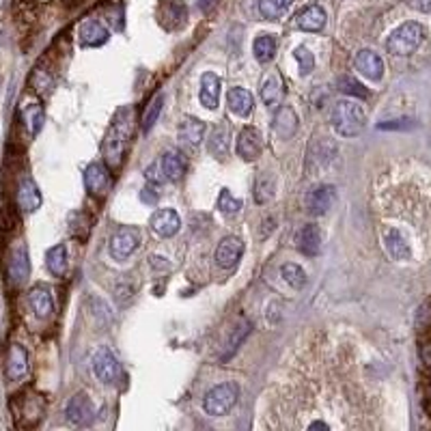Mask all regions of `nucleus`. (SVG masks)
<instances>
[{"label": "nucleus", "instance_id": "1", "mask_svg": "<svg viewBox=\"0 0 431 431\" xmlns=\"http://www.w3.org/2000/svg\"><path fill=\"white\" fill-rule=\"evenodd\" d=\"M130 138H132V111L121 108L101 145L103 160L111 168H119L123 164V156L128 151Z\"/></svg>", "mask_w": 431, "mask_h": 431}, {"label": "nucleus", "instance_id": "22", "mask_svg": "<svg viewBox=\"0 0 431 431\" xmlns=\"http://www.w3.org/2000/svg\"><path fill=\"white\" fill-rule=\"evenodd\" d=\"M29 304L31 308L35 310V315L39 319H48L54 310V300H52V293L48 287L44 285H37L29 291Z\"/></svg>", "mask_w": 431, "mask_h": 431}, {"label": "nucleus", "instance_id": "21", "mask_svg": "<svg viewBox=\"0 0 431 431\" xmlns=\"http://www.w3.org/2000/svg\"><path fill=\"white\" fill-rule=\"evenodd\" d=\"M261 149H263V143H261V136L257 130L253 128H246L240 132V138H238V153L246 160V162H253L261 156Z\"/></svg>", "mask_w": 431, "mask_h": 431}, {"label": "nucleus", "instance_id": "44", "mask_svg": "<svg viewBox=\"0 0 431 431\" xmlns=\"http://www.w3.org/2000/svg\"><path fill=\"white\" fill-rule=\"evenodd\" d=\"M308 429H328V425H326V422H321V420H317V422H313Z\"/></svg>", "mask_w": 431, "mask_h": 431}, {"label": "nucleus", "instance_id": "2", "mask_svg": "<svg viewBox=\"0 0 431 431\" xmlns=\"http://www.w3.org/2000/svg\"><path fill=\"white\" fill-rule=\"evenodd\" d=\"M333 128L339 136H345V138H354L358 136L362 130H365V123H367V117H365V111L356 103V101H350V99H341L335 103L333 108Z\"/></svg>", "mask_w": 431, "mask_h": 431}, {"label": "nucleus", "instance_id": "15", "mask_svg": "<svg viewBox=\"0 0 431 431\" xmlns=\"http://www.w3.org/2000/svg\"><path fill=\"white\" fill-rule=\"evenodd\" d=\"M354 67L358 69V73H362L373 82H377L384 76V61L373 50H360L354 59Z\"/></svg>", "mask_w": 431, "mask_h": 431}, {"label": "nucleus", "instance_id": "16", "mask_svg": "<svg viewBox=\"0 0 431 431\" xmlns=\"http://www.w3.org/2000/svg\"><path fill=\"white\" fill-rule=\"evenodd\" d=\"M16 201H18V207L22 209V211H26V213H33V211H37L39 207H41V203H44V198H41V192H39V188H37V183L31 179V177H24L22 181H20V186H18V196H16Z\"/></svg>", "mask_w": 431, "mask_h": 431}, {"label": "nucleus", "instance_id": "4", "mask_svg": "<svg viewBox=\"0 0 431 431\" xmlns=\"http://www.w3.org/2000/svg\"><path fill=\"white\" fill-rule=\"evenodd\" d=\"M186 171V162L177 151H164L151 166L145 168V177L149 183H164V181H177L181 179Z\"/></svg>", "mask_w": 431, "mask_h": 431}, {"label": "nucleus", "instance_id": "13", "mask_svg": "<svg viewBox=\"0 0 431 431\" xmlns=\"http://www.w3.org/2000/svg\"><path fill=\"white\" fill-rule=\"evenodd\" d=\"M108 29L99 22V20H84L80 24V31H78V44L80 48H97V46H103L108 41Z\"/></svg>", "mask_w": 431, "mask_h": 431}, {"label": "nucleus", "instance_id": "10", "mask_svg": "<svg viewBox=\"0 0 431 431\" xmlns=\"http://www.w3.org/2000/svg\"><path fill=\"white\" fill-rule=\"evenodd\" d=\"M337 203V188L330 183H321L306 194V207L313 216H323Z\"/></svg>", "mask_w": 431, "mask_h": 431}, {"label": "nucleus", "instance_id": "40", "mask_svg": "<svg viewBox=\"0 0 431 431\" xmlns=\"http://www.w3.org/2000/svg\"><path fill=\"white\" fill-rule=\"evenodd\" d=\"M248 333H250V323H248L246 319H242V323L233 330V335H231V339H229V352L225 354V358H229V356L240 348V343L248 337Z\"/></svg>", "mask_w": 431, "mask_h": 431}, {"label": "nucleus", "instance_id": "25", "mask_svg": "<svg viewBox=\"0 0 431 431\" xmlns=\"http://www.w3.org/2000/svg\"><path fill=\"white\" fill-rule=\"evenodd\" d=\"M227 101H229L231 113H235L238 117H248L253 113V106H255L253 95L242 86H233L227 95Z\"/></svg>", "mask_w": 431, "mask_h": 431}, {"label": "nucleus", "instance_id": "30", "mask_svg": "<svg viewBox=\"0 0 431 431\" xmlns=\"http://www.w3.org/2000/svg\"><path fill=\"white\" fill-rule=\"evenodd\" d=\"M205 123L196 117H183L181 123H179V138L188 145H198L203 134H205Z\"/></svg>", "mask_w": 431, "mask_h": 431}, {"label": "nucleus", "instance_id": "6", "mask_svg": "<svg viewBox=\"0 0 431 431\" xmlns=\"http://www.w3.org/2000/svg\"><path fill=\"white\" fill-rule=\"evenodd\" d=\"M91 369L103 384H113L121 377V362L108 348H97L91 352Z\"/></svg>", "mask_w": 431, "mask_h": 431}, {"label": "nucleus", "instance_id": "24", "mask_svg": "<svg viewBox=\"0 0 431 431\" xmlns=\"http://www.w3.org/2000/svg\"><path fill=\"white\" fill-rule=\"evenodd\" d=\"M384 246H386V253H388L392 259H397V261H405V259H410V255H412L410 244H407L405 235H403L399 229L386 231V235H384Z\"/></svg>", "mask_w": 431, "mask_h": 431}, {"label": "nucleus", "instance_id": "43", "mask_svg": "<svg viewBox=\"0 0 431 431\" xmlns=\"http://www.w3.org/2000/svg\"><path fill=\"white\" fill-rule=\"evenodd\" d=\"M218 0H198V7H201V11H209Z\"/></svg>", "mask_w": 431, "mask_h": 431}, {"label": "nucleus", "instance_id": "29", "mask_svg": "<svg viewBox=\"0 0 431 431\" xmlns=\"http://www.w3.org/2000/svg\"><path fill=\"white\" fill-rule=\"evenodd\" d=\"M162 7H166V11H162V24L168 31H175L177 26H181L186 22V7L181 0H162Z\"/></svg>", "mask_w": 431, "mask_h": 431}, {"label": "nucleus", "instance_id": "18", "mask_svg": "<svg viewBox=\"0 0 431 431\" xmlns=\"http://www.w3.org/2000/svg\"><path fill=\"white\" fill-rule=\"evenodd\" d=\"M65 414H67V420L71 425H86L91 418H93V405H91V399L84 395V392H78L69 399L67 407H65Z\"/></svg>", "mask_w": 431, "mask_h": 431}, {"label": "nucleus", "instance_id": "11", "mask_svg": "<svg viewBox=\"0 0 431 431\" xmlns=\"http://www.w3.org/2000/svg\"><path fill=\"white\" fill-rule=\"evenodd\" d=\"M242 255H244V242L240 238L231 235V238H225L220 242V246L216 248L213 257H216V263H218L223 270H231L240 263Z\"/></svg>", "mask_w": 431, "mask_h": 431}, {"label": "nucleus", "instance_id": "8", "mask_svg": "<svg viewBox=\"0 0 431 431\" xmlns=\"http://www.w3.org/2000/svg\"><path fill=\"white\" fill-rule=\"evenodd\" d=\"M141 246V231L136 227H121L111 238V255L119 261L128 259Z\"/></svg>", "mask_w": 431, "mask_h": 431}, {"label": "nucleus", "instance_id": "39", "mask_svg": "<svg viewBox=\"0 0 431 431\" xmlns=\"http://www.w3.org/2000/svg\"><path fill=\"white\" fill-rule=\"evenodd\" d=\"M255 196H257L259 203H268V201H272V196H274V177H270L268 173L261 175V177L257 179Z\"/></svg>", "mask_w": 431, "mask_h": 431}, {"label": "nucleus", "instance_id": "32", "mask_svg": "<svg viewBox=\"0 0 431 431\" xmlns=\"http://www.w3.org/2000/svg\"><path fill=\"white\" fill-rule=\"evenodd\" d=\"M46 265L54 276H65V272H67V248L63 244L52 246L46 253Z\"/></svg>", "mask_w": 431, "mask_h": 431}, {"label": "nucleus", "instance_id": "34", "mask_svg": "<svg viewBox=\"0 0 431 431\" xmlns=\"http://www.w3.org/2000/svg\"><path fill=\"white\" fill-rule=\"evenodd\" d=\"M293 0H259V14L265 20H278L291 7Z\"/></svg>", "mask_w": 431, "mask_h": 431}, {"label": "nucleus", "instance_id": "12", "mask_svg": "<svg viewBox=\"0 0 431 431\" xmlns=\"http://www.w3.org/2000/svg\"><path fill=\"white\" fill-rule=\"evenodd\" d=\"M29 274H31L29 250H26L24 244H18L9 255V283L14 287H20V285H24Z\"/></svg>", "mask_w": 431, "mask_h": 431}, {"label": "nucleus", "instance_id": "9", "mask_svg": "<svg viewBox=\"0 0 431 431\" xmlns=\"http://www.w3.org/2000/svg\"><path fill=\"white\" fill-rule=\"evenodd\" d=\"M84 186L95 196L108 194V190H111V186H113L111 171H108L106 164H101V162H91L84 168Z\"/></svg>", "mask_w": 431, "mask_h": 431}, {"label": "nucleus", "instance_id": "36", "mask_svg": "<svg viewBox=\"0 0 431 431\" xmlns=\"http://www.w3.org/2000/svg\"><path fill=\"white\" fill-rule=\"evenodd\" d=\"M280 276H283V280H285L289 287H293V289H302V287L306 285V274H304V270H302L300 265H295V263H283V265H280Z\"/></svg>", "mask_w": 431, "mask_h": 431}, {"label": "nucleus", "instance_id": "28", "mask_svg": "<svg viewBox=\"0 0 431 431\" xmlns=\"http://www.w3.org/2000/svg\"><path fill=\"white\" fill-rule=\"evenodd\" d=\"M285 88H283V80L278 73H272L265 78L263 86H261V99L265 101L268 108H278V103L283 101Z\"/></svg>", "mask_w": 431, "mask_h": 431}, {"label": "nucleus", "instance_id": "7", "mask_svg": "<svg viewBox=\"0 0 431 431\" xmlns=\"http://www.w3.org/2000/svg\"><path fill=\"white\" fill-rule=\"evenodd\" d=\"M335 158H337V147H335L333 141H328L326 136L313 141L310 147H308V156H306V171H308V175L321 173Z\"/></svg>", "mask_w": 431, "mask_h": 431}, {"label": "nucleus", "instance_id": "38", "mask_svg": "<svg viewBox=\"0 0 431 431\" xmlns=\"http://www.w3.org/2000/svg\"><path fill=\"white\" fill-rule=\"evenodd\" d=\"M242 205H244L242 198H235L229 188H223V192H220V196H218V209H220L223 213H227V216L238 213V211L242 209Z\"/></svg>", "mask_w": 431, "mask_h": 431}, {"label": "nucleus", "instance_id": "26", "mask_svg": "<svg viewBox=\"0 0 431 431\" xmlns=\"http://www.w3.org/2000/svg\"><path fill=\"white\" fill-rule=\"evenodd\" d=\"M298 248H300V253H304L306 257H317V255H319V250H321V231H319L317 225H306V227L300 231Z\"/></svg>", "mask_w": 431, "mask_h": 431}, {"label": "nucleus", "instance_id": "35", "mask_svg": "<svg viewBox=\"0 0 431 431\" xmlns=\"http://www.w3.org/2000/svg\"><path fill=\"white\" fill-rule=\"evenodd\" d=\"M253 50H255V56L259 63H268V61H272V56L276 52V39L272 35H259L253 44Z\"/></svg>", "mask_w": 431, "mask_h": 431}, {"label": "nucleus", "instance_id": "3", "mask_svg": "<svg viewBox=\"0 0 431 431\" xmlns=\"http://www.w3.org/2000/svg\"><path fill=\"white\" fill-rule=\"evenodd\" d=\"M425 39V29L418 22H403L386 39V50L395 56H407L418 50Z\"/></svg>", "mask_w": 431, "mask_h": 431}, {"label": "nucleus", "instance_id": "37", "mask_svg": "<svg viewBox=\"0 0 431 431\" xmlns=\"http://www.w3.org/2000/svg\"><path fill=\"white\" fill-rule=\"evenodd\" d=\"M337 86H339V91L341 93H345V95H352V97H369V91L356 80V78H352V76H341L339 78V82H337Z\"/></svg>", "mask_w": 431, "mask_h": 431}, {"label": "nucleus", "instance_id": "42", "mask_svg": "<svg viewBox=\"0 0 431 431\" xmlns=\"http://www.w3.org/2000/svg\"><path fill=\"white\" fill-rule=\"evenodd\" d=\"M407 5L420 14H429L431 11V0H407Z\"/></svg>", "mask_w": 431, "mask_h": 431}, {"label": "nucleus", "instance_id": "23", "mask_svg": "<svg viewBox=\"0 0 431 431\" xmlns=\"http://www.w3.org/2000/svg\"><path fill=\"white\" fill-rule=\"evenodd\" d=\"M272 128L274 132L280 136V138H291L298 130V115L291 106H280L276 115H274V121H272Z\"/></svg>", "mask_w": 431, "mask_h": 431}, {"label": "nucleus", "instance_id": "31", "mask_svg": "<svg viewBox=\"0 0 431 431\" xmlns=\"http://www.w3.org/2000/svg\"><path fill=\"white\" fill-rule=\"evenodd\" d=\"M229 130H227V126H220V128H216L213 130V134H211V138L207 141V149H209V153L213 156V158H227V153H229Z\"/></svg>", "mask_w": 431, "mask_h": 431}, {"label": "nucleus", "instance_id": "33", "mask_svg": "<svg viewBox=\"0 0 431 431\" xmlns=\"http://www.w3.org/2000/svg\"><path fill=\"white\" fill-rule=\"evenodd\" d=\"M162 106H164V95H162V93L156 95V97L149 101V106L145 108V115H143V119H141L143 134H149V132L153 130V126H156V121H158V117H160V113H162Z\"/></svg>", "mask_w": 431, "mask_h": 431}, {"label": "nucleus", "instance_id": "27", "mask_svg": "<svg viewBox=\"0 0 431 431\" xmlns=\"http://www.w3.org/2000/svg\"><path fill=\"white\" fill-rule=\"evenodd\" d=\"M22 119H24V126L29 130L31 136H37L44 121H46V113H44V106L39 101H26L24 108H22Z\"/></svg>", "mask_w": 431, "mask_h": 431}, {"label": "nucleus", "instance_id": "20", "mask_svg": "<svg viewBox=\"0 0 431 431\" xmlns=\"http://www.w3.org/2000/svg\"><path fill=\"white\" fill-rule=\"evenodd\" d=\"M295 24L306 33H321L326 26V11L319 5H308L295 16Z\"/></svg>", "mask_w": 431, "mask_h": 431}, {"label": "nucleus", "instance_id": "17", "mask_svg": "<svg viewBox=\"0 0 431 431\" xmlns=\"http://www.w3.org/2000/svg\"><path fill=\"white\" fill-rule=\"evenodd\" d=\"M151 229L162 238H173L181 229V218L175 209H160L151 216Z\"/></svg>", "mask_w": 431, "mask_h": 431}, {"label": "nucleus", "instance_id": "19", "mask_svg": "<svg viewBox=\"0 0 431 431\" xmlns=\"http://www.w3.org/2000/svg\"><path fill=\"white\" fill-rule=\"evenodd\" d=\"M5 373H7V377L14 380V382L26 377V373H29V354H26V350H24L22 345L14 343V345L9 348Z\"/></svg>", "mask_w": 431, "mask_h": 431}, {"label": "nucleus", "instance_id": "5", "mask_svg": "<svg viewBox=\"0 0 431 431\" xmlns=\"http://www.w3.org/2000/svg\"><path fill=\"white\" fill-rule=\"evenodd\" d=\"M238 397H240V388L238 384L233 382H225V384H218L213 386L205 399H203V407L209 416H225L229 414L235 403H238Z\"/></svg>", "mask_w": 431, "mask_h": 431}, {"label": "nucleus", "instance_id": "41", "mask_svg": "<svg viewBox=\"0 0 431 431\" xmlns=\"http://www.w3.org/2000/svg\"><path fill=\"white\" fill-rule=\"evenodd\" d=\"M293 54H295V61L300 63V73H302V76H308V73L315 69V56H313V52H310L308 48L300 46Z\"/></svg>", "mask_w": 431, "mask_h": 431}, {"label": "nucleus", "instance_id": "14", "mask_svg": "<svg viewBox=\"0 0 431 431\" xmlns=\"http://www.w3.org/2000/svg\"><path fill=\"white\" fill-rule=\"evenodd\" d=\"M220 86H223V80H220L218 76H216L213 71H205V73L201 76L198 99H201V103L207 108V111H213V108H218Z\"/></svg>", "mask_w": 431, "mask_h": 431}]
</instances>
